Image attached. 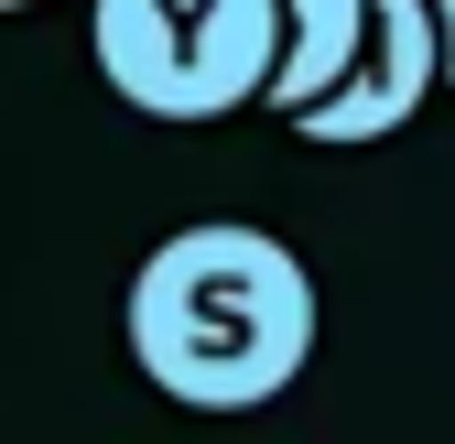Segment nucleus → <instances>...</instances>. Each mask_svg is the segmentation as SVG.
<instances>
[{"label": "nucleus", "instance_id": "obj_1", "mask_svg": "<svg viewBox=\"0 0 455 444\" xmlns=\"http://www.w3.org/2000/svg\"><path fill=\"white\" fill-rule=\"evenodd\" d=\"M120 325H131V358L163 401L250 412V401H282L315 358V271L271 228L206 217V228H174L131 271Z\"/></svg>", "mask_w": 455, "mask_h": 444}, {"label": "nucleus", "instance_id": "obj_2", "mask_svg": "<svg viewBox=\"0 0 455 444\" xmlns=\"http://www.w3.org/2000/svg\"><path fill=\"white\" fill-rule=\"evenodd\" d=\"M87 54L141 120H228L260 108L282 0H87Z\"/></svg>", "mask_w": 455, "mask_h": 444}, {"label": "nucleus", "instance_id": "obj_3", "mask_svg": "<svg viewBox=\"0 0 455 444\" xmlns=\"http://www.w3.org/2000/svg\"><path fill=\"white\" fill-rule=\"evenodd\" d=\"M423 98H434V12H423V0H369V22L347 44V66H336V87L293 108V131L315 152H369L390 131H412Z\"/></svg>", "mask_w": 455, "mask_h": 444}, {"label": "nucleus", "instance_id": "obj_4", "mask_svg": "<svg viewBox=\"0 0 455 444\" xmlns=\"http://www.w3.org/2000/svg\"><path fill=\"white\" fill-rule=\"evenodd\" d=\"M358 22H369V0H282V54L260 76V108L293 120L304 98H325L336 66H347V44H358Z\"/></svg>", "mask_w": 455, "mask_h": 444}, {"label": "nucleus", "instance_id": "obj_5", "mask_svg": "<svg viewBox=\"0 0 455 444\" xmlns=\"http://www.w3.org/2000/svg\"><path fill=\"white\" fill-rule=\"evenodd\" d=\"M434 12V87H455V0H423Z\"/></svg>", "mask_w": 455, "mask_h": 444}]
</instances>
